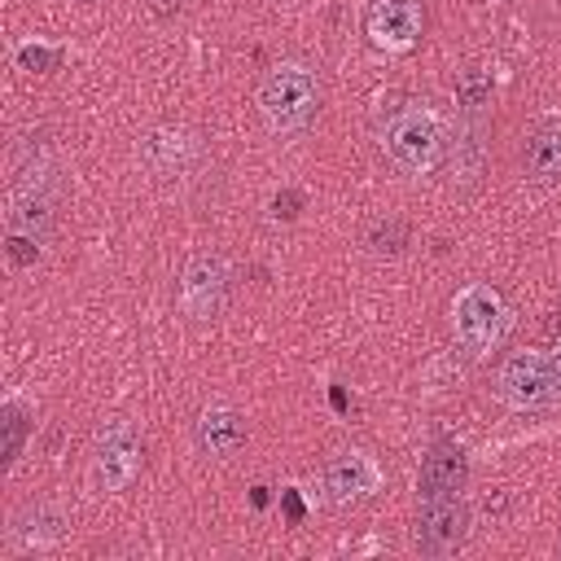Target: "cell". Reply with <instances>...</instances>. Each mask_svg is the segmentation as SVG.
<instances>
[{"label":"cell","instance_id":"cell-1","mask_svg":"<svg viewBox=\"0 0 561 561\" xmlns=\"http://www.w3.org/2000/svg\"><path fill=\"white\" fill-rule=\"evenodd\" d=\"M443 145H447V131L430 101L408 96L390 105V114L381 118V149L403 175H430L443 162Z\"/></svg>","mask_w":561,"mask_h":561},{"label":"cell","instance_id":"cell-2","mask_svg":"<svg viewBox=\"0 0 561 561\" xmlns=\"http://www.w3.org/2000/svg\"><path fill=\"white\" fill-rule=\"evenodd\" d=\"M254 101L272 131H298L311 123V114L320 105V83L302 61H280L263 75Z\"/></svg>","mask_w":561,"mask_h":561},{"label":"cell","instance_id":"cell-3","mask_svg":"<svg viewBox=\"0 0 561 561\" xmlns=\"http://www.w3.org/2000/svg\"><path fill=\"white\" fill-rule=\"evenodd\" d=\"M508 324H513L508 298L486 280H473L451 298V333L473 355H486L491 346H500Z\"/></svg>","mask_w":561,"mask_h":561},{"label":"cell","instance_id":"cell-4","mask_svg":"<svg viewBox=\"0 0 561 561\" xmlns=\"http://www.w3.org/2000/svg\"><path fill=\"white\" fill-rule=\"evenodd\" d=\"M140 460H145V447H140L136 425L123 421V416L101 421V430L92 438V451H88V491L92 495L123 491L140 473Z\"/></svg>","mask_w":561,"mask_h":561},{"label":"cell","instance_id":"cell-5","mask_svg":"<svg viewBox=\"0 0 561 561\" xmlns=\"http://www.w3.org/2000/svg\"><path fill=\"white\" fill-rule=\"evenodd\" d=\"M495 399L513 412L552 408V351H517L495 373Z\"/></svg>","mask_w":561,"mask_h":561},{"label":"cell","instance_id":"cell-6","mask_svg":"<svg viewBox=\"0 0 561 561\" xmlns=\"http://www.w3.org/2000/svg\"><path fill=\"white\" fill-rule=\"evenodd\" d=\"M469 535V508L460 495H421L416 522H412V543L425 557H451Z\"/></svg>","mask_w":561,"mask_h":561},{"label":"cell","instance_id":"cell-7","mask_svg":"<svg viewBox=\"0 0 561 561\" xmlns=\"http://www.w3.org/2000/svg\"><path fill=\"white\" fill-rule=\"evenodd\" d=\"M228 294V263L219 254H197L180 276V311L188 320H215Z\"/></svg>","mask_w":561,"mask_h":561},{"label":"cell","instance_id":"cell-8","mask_svg":"<svg viewBox=\"0 0 561 561\" xmlns=\"http://www.w3.org/2000/svg\"><path fill=\"white\" fill-rule=\"evenodd\" d=\"M140 162L153 175H188L202 162V136L188 127H153L140 140Z\"/></svg>","mask_w":561,"mask_h":561},{"label":"cell","instance_id":"cell-9","mask_svg":"<svg viewBox=\"0 0 561 561\" xmlns=\"http://www.w3.org/2000/svg\"><path fill=\"white\" fill-rule=\"evenodd\" d=\"M381 486V465L368 451H337L324 465V491L333 504H359Z\"/></svg>","mask_w":561,"mask_h":561},{"label":"cell","instance_id":"cell-10","mask_svg":"<svg viewBox=\"0 0 561 561\" xmlns=\"http://www.w3.org/2000/svg\"><path fill=\"white\" fill-rule=\"evenodd\" d=\"M421 4L416 0H377L368 13V39L386 53H408L421 39Z\"/></svg>","mask_w":561,"mask_h":561},{"label":"cell","instance_id":"cell-11","mask_svg":"<svg viewBox=\"0 0 561 561\" xmlns=\"http://www.w3.org/2000/svg\"><path fill=\"white\" fill-rule=\"evenodd\" d=\"M469 482V460L456 443H434L421 460V473H416V491L421 495H460Z\"/></svg>","mask_w":561,"mask_h":561},{"label":"cell","instance_id":"cell-12","mask_svg":"<svg viewBox=\"0 0 561 561\" xmlns=\"http://www.w3.org/2000/svg\"><path fill=\"white\" fill-rule=\"evenodd\" d=\"M66 530H70V517H66L57 504H26V508L13 517L9 539H13V548H22V552H39V548L61 543Z\"/></svg>","mask_w":561,"mask_h":561},{"label":"cell","instance_id":"cell-13","mask_svg":"<svg viewBox=\"0 0 561 561\" xmlns=\"http://www.w3.org/2000/svg\"><path fill=\"white\" fill-rule=\"evenodd\" d=\"M522 175L535 184L561 180V118H539L522 145Z\"/></svg>","mask_w":561,"mask_h":561},{"label":"cell","instance_id":"cell-14","mask_svg":"<svg viewBox=\"0 0 561 561\" xmlns=\"http://www.w3.org/2000/svg\"><path fill=\"white\" fill-rule=\"evenodd\" d=\"M245 443V421L232 412V408H210V412H202V421H197V447L202 451H210V456H232L237 447Z\"/></svg>","mask_w":561,"mask_h":561},{"label":"cell","instance_id":"cell-15","mask_svg":"<svg viewBox=\"0 0 561 561\" xmlns=\"http://www.w3.org/2000/svg\"><path fill=\"white\" fill-rule=\"evenodd\" d=\"M0 416H4V421H0V430H4V469H13V465H18V456H22V443H26L31 421H26L22 403H4V412H0Z\"/></svg>","mask_w":561,"mask_h":561},{"label":"cell","instance_id":"cell-16","mask_svg":"<svg viewBox=\"0 0 561 561\" xmlns=\"http://www.w3.org/2000/svg\"><path fill=\"white\" fill-rule=\"evenodd\" d=\"M456 96H460L465 110H482V105L491 101V75L478 70V66L460 70V79H456Z\"/></svg>","mask_w":561,"mask_h":561},{"label":"cell","instance_id":"cell-17","mask_svg":"<svg viewBox=\"0 0 561 561\" xmlns=\"http://www.w3.org/2000/svg\"><path fill=\"white\" fill-rule=\"evenodd\" d=\"M403 245H408V228L399 219H377L368 228V250L373 254H399Z\"/></svg>","mask_w":561,"mask_h":561},{"label":"cell","instance_id":"cell-18","mask_svg":"<svg viewBox=\"0 0 561 561\" xmlns=\"http://www.w3.org/2000/svg\"><path fill=\"white\" fill-rule=\"evenodd\" d=\"M18 66H22V70H53V66H57V48L26 44V48H18Z\"/></svg>","mask_w":561,"mask_h":561},{"label":"cell","instance_id":"cell-19","mask_svg":"<svg viewBox=\"0 0 561 561\" xmlns=\"http://www.w3.org/2000/svg\"><path fill=\"white\" fill-rule=\"evenodd\" d=\"M552 408H561V342L552 346Z\"/></svg>","mask_w":561,"mask_h":561},{"label":"cell","instance_id":"cell-20","mask_svg":"<svg viewBox=\"0 0 561 561\" xmlns=\"http://www.w3.org/2000/svg\"><path fill=\"white\" fill-rule=\"evenodd\" d=\"M280 504H285L289 522H298V517H302V500H298V491H294V486H285V491H280Z\"/></svg>","mask_w":561,"mask_h":561},{"label":"cell","instance_id":"cell-21","mask_svg":"<svg viewBox=\"0 0 561 561\" xmlns=\"http://www.w3.org/2000/svg\"><path fill=\"white\" fill-rule=\"evenodd\" d=\"M158 13H180V0H153Z\"/></svg>","mask_w":561,"mask_h":561},{"label":"cell","instance_id":"cell-22","mask_svg":"<svg viewBox=\"0 0 561 561\" xmlns=\"http://www.w3.org/2000/svg\"><path fill=\"white\" fill-rule=\"evenodd\" d=\"M250 500H254V508H263V504H267V486H254V495H250Z\"/></svg>","mask_w":561,"mask_h":561}]
</instances>
